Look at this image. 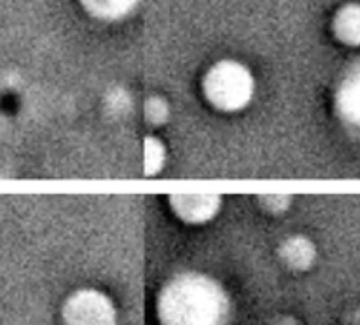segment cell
Returning <instances> with one entry per match:
<instances>
[{"label": "cell", "mask_w": 360, "mask_h": 325, "mask_svg": "<svg viewBox=\"0 0 360 325\" xmlns=\"http://www.w3.org/2000/svg\"><path fill=\"white\" fill-rule=\"evenodd\" d=\"M157 310L162 325H221L227 297L208 276L185 274L164 287Z\"/></svg>", "instance_id": "cell-1"}, {"label": "cell", "mask_w": 360, "mask_h": 325, "mask_svg": "<svg viewBox=\"0 0 360 325\" xmlns=\"http://www.w3.org/2000/svg\"><path fill=\"white\" fill-rule=\"evenodd\" d=\"M256 80L248 67L235 59H221L210 67L202 79V93L216 111L238 112L254 98Z\"/></svg>", "instance_id": "cell-2"}, {"label": "cell", "mask_w": 360, "mask_h": 325, "mask_svg": "<svg viewBox=\"0 0 360 325\" xmlns=\"http://www.w3.org/2000/svg\"><path fill=\"white\" fill-rule=\"evenodd\" d=\"M61 318L63 325H117V310L105 293L80 289L67 297Z\"/></svg>", "instance_id": "cell-3"}, {"label": "cell", "mask_w": 360, "mask_h": 325, "mask_svg": "<svg viewBox=\"0 0 360 325\" xmlns=\"http://www.w3.org/2000/svg\"><path fill=\"white\" fill-rule=\"evenodd\" d=\"M172 209L179 215V219L187 223H204L214 219L221 206L219 196L210 194H181L172 196Z\"/></svg>", "instance_id": "cell-4"}, {"label": "cell", "mask_w": 360, "mask_h": 325, "mask_svg": "<svg viewBox=\"0 0 360 325\" xmlns=\"http://www.w3.org/2000/svg\"><path fill=\"white\" fill-rule=\"evenodd\" d=\"M335 107L343 120L360 128V67L353 69L341 80L340 90L335 95Z\"/></svg>", "instance_id": "cell-5"}, {"label": "cell", "mask_w": 360, "mask_h": 325, "mask_svg": "<svg viewBox=\"0 0 360 325\" xmlns=\"http://www.w3.org/2000/svg\"><path fill=\"white\" fill-rule=\"evenodd\" d=\"M335 39L345 46H360V4L349 2L335 12L332 20Z\"/></svg>", "instance_id": "cell-6"}, {"label": "cell", "mask_w": 360, "mask_h": 325, "mask_svg": "<svg viewBox=\"0 0 360 325\" xmlns=\"http://www.w3.org/2000/svg\"><path fill=\"white\" fill-rule=\"evenodd\" d=\"M80 2L94 18L107 21L122 20L139 4V0H80Z\"/></svg>", "instance_id": "cell-7"}]
</instances>
